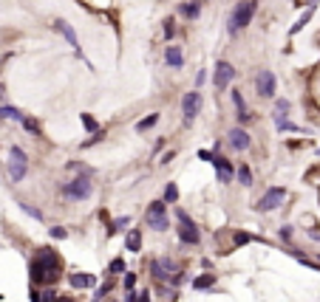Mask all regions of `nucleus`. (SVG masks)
Masks as SVG:
<instances>
[{"label":"nucleus","mask_w":320,"mask_h":302,"mask_svg":"<svg viewBox=\"0 0 320 302\" xmlns=\"http://www.w3.org/2000/svg\"><path fill=\"white\" fill-rule=\"evenodd\" d=\"M62 274V260L60 254H57L54 246H43L37 248V254L31 257L29 263V277H31V285H37V288H49L60 280Z\"/></svg>","instance_id":"nucleus-1"},{"label":"nucleus","mask_w":320,"mask_h":302,"mask_svg":"<svg viewBox=\"0 0 320 302\" xmlns=\"http://www.w3.org/2000/svg\"><path fill=\"white\" fill-rule=\"evenodd\" d=\"M60 195L65 200H74V204L88 200L94 195V169H88V172H77L74 178H68L65 184H60Z\"/></svg>","instance_id":"nucleus-2"},{"label":"nucleus","mask_w":320,"mask_h":302,"mask_svg":"<svg viewBox=\"0 0 320 302\" xmlns=\"http://www.w3.org/2000/svg\"><path fill=\"white\" fill-rule=\"evenodd\" d=\"M255 12H258V0H238L233 6V12L227 14V31L230 34H238V31H244L246 26L253 23Z\"/></svg>","instance_id":"nucleus-3"},{"label":"nucleus","mask_w":320,"mask_h":302,"mask_svg":"<svg viewBox=\"0 0 320 302\" xmlns=\"http://www.w3.org/2000/svg\"><path fill=\"white\" fill-rule=\"evenodd\" d=\"M176 220H179V229H176V235H179V243L181 246H198L201 243V232H198L196 220L190 218V212L187 209H176Z\"/></svg>","instance_id":"nucleus-4"},{"label":"nucleus","mask_w":320,"mask_h":302,"mask_svg":"<svg viewBox=\"0 0 320 302\" xmlns=\"http://www.w3.org/2000/svg\"><path fill=\"white\" fill-rule=\"evenodd\" d=\"M145 226L153 232H167L170 229V218H167V204L165 200H150L148 209H145Z\"/></svg>","instance_id":"nucleus-5"},{"label":"nucleus","mask_w":320,"mask_h":302,"mask_svg":"<svg viewBox=\"0 0 320 302\" xmlns=\"http://www.w3.org/2000/svg\"><path fill=\"white\" fill-rule=\"evenodd\" d=\"M148 271H150L153 283H170L173 274L179 271V263L173 260V257H167V254H162V257H153L148 263Z\"/></svg>","instance_id":"nucleus-6"},{"label":"nucleus","mask_w":320,"mask_h":302,"mask_svg":"<svg viewBox=\"0 0 320 302\" xmlns=\"http://www.w3.org/2000/svg\"><path fill=\"white\" fill-rule=\"evenodd\" d=\"M26 175H29V156H26L23 147H12L9 150V178L14 184H20Z\"/></svg>","instance_id":"nucleus-7"},{"label":"nucleus","mask_w":320,"mask_h":302,"mask_svg":"<svg viewBox=\"0 0 320 302\" xmlns=\"http://www.w3.org/2000/svg\"><path fill=\"white\" fill-rule=\"evenodd\" d=\"M283 198H286V187H269L258 200H255L253 209L255 212H275L278 206L283 204Z\"/></svg>","instance_id":"nucleus-8"},{"label":"nucleus","mask_w":320,"mask_h":302,"mask_svg":"<svg viewBox=\"0 0 320 302\" xmlns=\"http://www.w3.org/2000/svg\"><path fill=\"white\" fill-rule=\"evenodd\" d=\"M275 91H278L275 73L266 71V68H261V71L255 73V93H258L261 99H275Z\"/></svg>","instance_id":"nucleus-9"},{"label":"nucleus","mask_w":320,"mask_h":302,"mask_svg":"<svg viewBox=\"0 0 320 302\" xmlns=\"http://www.w3.org/2000/svg\"><path fill=\"white\" fill-rule=\"evenodd\" d=\"M233 79H235V68H233V62L218 60V62H216V77H213V85H216V91H227L230 85H233Z\"/></svg>","instance_id":"nucleus-10"},{"label":"nucleus","mask_w":320,"mask_h":302,"mask_svg":"<svg viewBox=\"0 0 320 302\" xmlns=\"http://www.w3.org/2000/svg\"><path fill=\"white\" fill-rule=\"evenodd\" d=\"M201 110V91H190L181 96V116H185V124H193V119Z\"/></svg>","instance_id":"nucleus-11"},{"label":"nucleus","mask_w":320,"mask_h":302,"mask_svg":"<svg viewBox=\"0 0 320 302\" xmlns=\"http://www.w3.org/2000/svg\"><path fill=\"white\" fill-rule=\"evenodd\" d=\"M227 144L233 147L235 153H246L249 147H253V139H249V133H246L244 127H230L227 130Z\"/></svg>","instance_id":"nucleus-12"},{"label":"nucleus","mask_w":320,"mask_h":302,"mask_svg":"<svg viewBox=\"0 0 320 302\" xmlns=\"http://www.w3.org/2000/svg\"><path fill=\"white\" fill-rule=\"evenodd\" d=\"M54 29L60 31L62 37H65V42H68V48L74 51L77 57H82V45H80V37H77V31H74V26L68 23V20H54Z\"/></svg>","instance_id":"nucleus-13"},{"label":"nucleus","mask_w":320,"mask_h":302,"mask_svg":"<svg viewBox=\"0 0 320 302\" xmlns=\"http://www.w3.org/2000/svg\"><path fill=\"white\" fill-rule=\"evenodd\" d=\"M213 167H216L218 184H233V178H235V167H233V161H227L224 156H216V158H213Z\"/></svg>","instance_id":"nucleus-14"},{"label":"nucleus","mask_w":320,"mask_h":302,"mask_svg":"<svg viewBox=\"0 0 320 302\" xmlns=\"http://www.w3.org/2000/svg\"><path fill=\"white\" fill-rule=\"evenodd\" d=\"M230 96H233V105H235V119H238V127H241V124H246V121L253 119V116H249V110H246L244 93H241L238 88H233V91H230Z\"/></svg>","instance_id":"nucleus-15"},{"label":"nucleus","mask_w":320,"mask_h":302,"mask_svg":"<svg viewBox=\"0 0 320 302\" xmlns=\"http://www.w3.org/2000/svg\"><path fill=\"white\" fill-rule=\"evenodd\" d=\"M68 285H71V288H94V285H97V274L74 271V274H68Z\"/></svg>","instance_id":"nucleus-16"},{"label":"nucleus","mask_w":320,"mask_h":302,"mask_svg":"<svg viewBox=\"0 0 320 302\" xmlns=\"http://www.w3.org/2000/svg\"><path fill=\"white\" fill-rule=\"evenodd\" d=\"M165 65L167 68H185V51H181V45H167L165 48Z\"/></svg>","instance_id":"nucleus-17"},{"label":"nucleus","mask_w":320,"mask_h":302,"mask_svg":"<svg viewBox=\"0 0 320 302\" xmlns=\"http://www.w3.org/2000/svg\"><path fill=\"white\" fill-rule=\"evenodd\" d=\"M201 6H204V0H185V3H179V14L185 20H196L201 14Z\"/></svg>","instance_id":"nucleus-18"},{"label":"nucleus","mask_w":320,"mask_h":302,"mask_svg":"<svg viewBox=\"0 0 320 302\" xmlns=\"http://www.w3.org/2000/svg\"><path fill=\"white\" fill-rule=\"evenodd\" d=\"M125 251H130V254L142 251V229H128V235H125Z\"/></svg>","instance_id":"nucleus-19"},{"label":"nucleus","mask_w":320,"mask_h":302,"mask_svg":"<svg viewBox=\"0 0 320 302\" xmlns=\"http://www.w3.org/2000/svg\"><path fill=\"white\" fill-rule=\"evenodd\" d=\"M128 226H130V215H119V218L108 220V237L119 235V232H122V229H128Z\"/></svg>","instance_id":"nucleus-20"},{"label":"nucleus","mask_w":320,"mask_h":302,"mask_svg":"<svg viewBox=\"0 0 320 302\" xmlns=\"http://www.w3.org/2000/svg\"><path fill=\"white\" fill-rule=\"evenodd\" d=\"M235 181H238L241 187H253V169H249V164H241V167L235 169Z\"/></svg>","instance_id":"nucleus-21"},{"label":"nucleus","mask_w":320,"mask_h":302,"mask_svg":"<svg viewBox=\"0 0 320 302\" xmlns=\"http://www.w3.org/2000/svg\"><path fill=\"white\" fill-rule=\"evenodd\" d=\"M216 274H198L196 280H193V288L196 291H207V288H213V285H216Z\"/></svg>","instance_id":"nucleus-22"},{"label":"nucleus","mask_w":320,"mask_h":302,"mask_svg":"<svg viewBox=\"0 0 320 302\" xmlns=\"http://www.w3.org/2000/svg\"><path fill=\"white\" fill-rule=\"evenodd\" d=\"M159 116H162L159 110H153V113H148L142 121H136V133H145V130H150V127H153L156 121H159Z\"/></svg>","instance_id":"nucleus-23"},{"label":"nucleus","mask_w":320,"mask_h":302,"mask_svg":"<svg viewBox=\"0 0 320 302\" xmlns=\"http://www.w3.org/2000/svg\"><path fill=\"white\" fill-rule=\"evenodd\" d=\"M312 14H314V9H306V12L301 14V20H298V23H295V26H292V29H289V37L301 34V31L306 29V23H309V20H312Z\"/></svg>","instance_id":"nucleus-24"},{"label":"nucleus","mask_w":320,"mask_h":302,"mask_svg":"<svg viewBox=\"0 0 320 302\" xmlns=\"http://www.w3.org/2000/svg\"><path fill=\"white\" fill-rule=\"evenodd\" d=\"M80 121H82V127H85V130H88V133H99V130H102V127H99V121L97 119H94V116L91 113H80Z\"/></svg>","instance_id":"nucleus-25"},{"label":"nucleus","mask_w":320,"mask_h":302,"mask_svg":"<svg viewBox=\"0 0 320 302\" xmlns=\"http://www.w3.org/2000/svg\"><path fill=\"white\" fill-rule=\"evenodd\" d=\"M0 119H12V121H23L26 116L20 113L17 108H12V105H3V108H0Z\"/></svg>","instance_id":"nucleus-26"},{"label":"nucleus","mask_w":320,"mask_h":302,"mask_svg":"<svg viewBox=\"0 0 320 302\" xmlns=\"http://www.w3.org/2000/svg\"><path fill=\"white\" fill-rule=\"evenodd\" d=\"M162 200H165V204H179V187H176V181H170L165 187V198Z\"/></svg>","instance_id":"nucleus-27"},{"label":"nucleus","mask_w":320,"mask_h":302,"mask_svg":"<svg viewBox=\"0 0 320 302\" xmlns=\"http://www.w3.org/2000/svg\"><path fill=\"white\" fill-rule=\"evenodd\" d=\"M111 291H113V280H108V283H102L97 291H94V296H91V299H94V302H102L105 296L111 294Z\"/></svg>","instance_id":"nucleus-28"},{"label":"nucleus","mask_w":320,"mask_h":302,"mask_svg":"<svg viewBox=\"0 0 320 302\" xmlns=\"http://www.w3.org/2000/svg\"><path fill=\"white\" fill-rule=\"evenodd\" d=\"M20 124H23V130H29V133H31V136H37V139H40V136H43V130H40L37 119H31V116H26V119L20 121Z\"/></svg>","instance_id":"nucleus-29"},{"label":"nucleus","mask_w":320,"mask_h":302,"mask_svg":"<svg viewBox=\"0 0 320 302\" xmlns=\"http://www.w3.org/2000/svg\"><path fill=\"white\" fill-rule=\"evenodd\" d=\"M278 237H281L283 243H286V248L292 246V237H295V226H289V223H283L281 229H278Z\"/></svg>","instance_id":"nucleus-30"},{"label":"nucleus","mask_w":320,"mask_h":302,"mask_svg":"<svg viewBox=\"0 0 320 302\" xmlns=\"http://www.w3.org/2000/svg\"><path fill=\"white\" fill-rule=\"evenodd\" d=\"M20 209L29 215V218H34V220H45V215L37 209V206H31V204H26V200H20Z\"/></svg>","instance_id":"nucleus-31"},{"label":"nucleus","mask_w":320,"mask_h":302,"mask_svg":"<svg viewBox=\"0 0 320 302\" xmlns=\"http://www.w3.org/2000/svg\"><path fill=\"white\" fill-rule=\"evenodd\" d=\"M253 240H255V235H249V232H235L233 235V248L244 246V243H253Z\"/></svg>","instance_id":"nucleus-32"},{"label":"nucleus","mask_w":320,"mask_h":302,"mask_svg":"<svg viewBox=\"0 0 320 302\" xmlns=\"http://www.w3.org/2000/svg\"><path fill=\"white\" fill-rule=\"evenodd\" d=\"M125 271H128V266H125L122 257H113V260L108 263V274H125Z\"/></svg>","instance_id":"nucleus-33"},{"label":"nucleus","mask_w":320,"mask_h":302,"mask_svg":"<svg viewBox=\"0 0 320 302\" xmlns=\"http://www.w3.org/2000/svg\"><path fill=\"white\" fill-rule=\"evenodd\" d=\"M185 283H187V271H181V268H179V271L173 274V280H170V283H167V285H170V288L176 291V288H181V285H185Z\"/></svg>","instance_id":"nucleus-34"},{"label":"nucleus","mask_w":320,"mask_h":302,"mask_svg":"<svg viewBox=\"0 0 320 302\" xmlns=\"http://www.w3.org/2000/svg\"><path fill=\"white\" fill-rule=\"evenodd\" d=\"M122 288L125 291H136V271H125L122 274Z\"/></svg>","instance_id":"nucleus-35"},{"label":"nucleus","mask_w":320,"mask_h":302,"mask_svg":"<svg viewBox=\"0 0 320 302\" xmlns=\"http://www.w3.org/2000/svg\"><path fill=\"white\" fill-rule=\"evenodd\" d=\"M49 235H51V240H65V237H68V229H65V226H51Z\"/></svg>","instance_id":"nucleus-36"},{"label":"nucleus","mask_w":320,"mask_h":302,"mask_svg":"<svg viewBox=\"0 0 320 302\" xmlns=\"http://www.w3.org/2000/svg\"><path fill=\"white\" fill-rule=\"evenodd\" d=\"M102 139H105V130H99V133H94V136H91V139H85V141H82L80 147H82V150H88V147L99 144V141H102Z\"/></svg>","instance_id":"nucleus-37"},{"label":"nucleus","mask_w":320,"mask_h":302,"mask_svg":"<svg viewBox=\"0 0 320 302\" xmlns=\"http://www.w3.org/2000/svg\"><path fill=\"white\" fill-rule=\"evenodd\" d=\"M286 116H289V110H275V113H272V119H275V127H278V130H281V127L289 121Z\"/></svg>","instance_id":"nucleus-38"},{"label":"nucleus","mask_w":320,"mask_h":302,"mask_svg":"<svg viewBox=\"0 0 320 302\" xmlns=\"http://www.w3.org/2000/svg\"><path fill=\"white\" fill-rule=\"evenodd\" d=\"M162 26H165V37H167V40H170V37L176 34V20H173V17H167V20H165V23H162Z\"/></svg>","instance_id":"nucleus-39"},{"label":"nucleus","mask_w":320,"mask_h":302,"mask_svg":"<svg viewBox=\"0 0 320 302\" xmlns=\"http://www.w3.org/2000/svg\"><path fill=\"white\" fill-rule=\"evenodd\" d=\"M213 158H216V153H213V150H198V161H210V164H213Z\"/></svg>","instance_id":"nucleus-40"},{"label":"nucleus","mask_w":320,"mask_h":302,"mask_svg":"<svg viewBox=\"0 0 320 302\" xmlns=\"http://www.w3.org/2000/svg\"><path fill=\"white\" fill-rule=\"evenodd\" d=\"M173 158H176V150H167V153H165V156H162V158H159V164H162V167H167V164H170V161H173Z\"/></svg>","instance_id":"nucleus-41"},{"label":"nucleus","mask_w":320,"mask_h":302,"mask_svg":"<svg viewBox=\"0 0 320 302\" xmlns=\"http://www.w3.org/2000/svg\"><path fill=\"white\" fill-rule=\"evenodd\" d=\"M289 108H292L289 99H275V110H289Z\"/></svg>","instance_id":"nucleus-42"},{"label":"nucleus","mask_w":320,"mask_h":302,"mask_svg":"<svg viewBox=\"0 0 320 302\" xmlns=\"http://www.w3.org/2000/svg\"><path fill=\"white\" fill-rule=\"evenodd\" d=\"M204 82H207V71H204V68H201V71L196 73V91H198V88H201Z\"/></svg>","instance_id":"nucleus-43"},{"label":"nucleus","mask_w":320,"mask_h":302,"mask_svg":"<svg viewBox=\"0 0 320 302\" xmlns=\"http://www.w3.org/2000/svg\"><path fill=\"white\" fill-rule=\"evenodd\" d=\"M122 302H139V294H136V291H128V294H125V299Z\"/></svg>","instance_id":"nucleus-44"},{"label":"nucleus","mask_w":320,"mask_h":302,"mask_svg":"<svg viewBox=\"0 0 320 302\" xmlns=\"http://www.w3.org/2000/svg\"><path fill=\"white\" fill-rule=\"evenodd\" d=\"M306 235L312 237V240H317V243H320V229H317V226H314V229H306Z\"/></svg>","instance_id":"nucleus-45"},{"label":"nucleus","mask_w":320,"mask_h":302,"mask_svg":"<svg viewBox=\"0 0 320 302\" xmlns=\"http://www.w3.org/2000/svg\"><path fill=\"white\" fill-rule=\"evenodd\" d=\"M165 144H167L165 139H159V141H156V144H153V153H156V156H159V150H165Z\"/></svg>","instance_id":"nucleus-46"},{"label":"nucleus","mask_w":320,"mask_h":302,"mask_svg":"<svg viewBox=\"0 0 320 302\" xmlns=\"http://www.w3.org/2000/svg\"><path fill=\"white\" fill-rule=\"evenodd\" d=\"M139 302H150V291H139Z\"/></svg>","instance_id":"nucleus-47"},{"label":"nucleus","mask_w":320,"mask_h":302,"mask_svg":"<svg viewBox=\"0 0 320 302\" xmlns=\"http://www.w3.org/2000/svg\"><path fill=\"white\" fill-rule=\"evenodd\" d=\"M57 302H74V296H68V294H60V296H57Z\"/></svg>","instance_id":"nucleus-48"},{"label":"nucleus","mask_w":320,"mask_h":302,"mask_svg":"<svg viewBox=\"0 0 320 302\" xmlns=\"http://www.w3.org/2000/svg\"><path fill=\"white\" fill-rule=\"evenodd\" d=\"M3 96H6V91H3V85H0V99H3Z\"/></svg>","instance_id":"nucleus-49"},{"label":"nucleus","mask_w":320,"mask_h":302,"mask_svg":"<svg viewBox=\"0 0 320 302\" xmlns=\"http://www.w3.org/2000/svg\"><path fill=\"white\" fill-rule=\"evenodd\" d=\"M204 3H207V0H204Z\"/></svg>","instance_id":"nucleus-50"}]
</instances>
